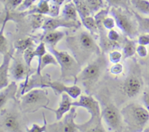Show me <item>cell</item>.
I'll return each mask as SVG.
<instances>
[{
  "instance_id": "1",
  "label": "cell",
  "mask_w": 149,
  "mask_h": 132,
  "mask_svg": "<svg viewBox=\"0 0 149 132\" xmlns=\"http://www.w3.org/2000/svg\"><path fill=\"white\" fill-rule=\"evenodd\" d=\"M66 43L74 58L81 65L88 62L93 57L101 55V48L90 32L81 31L67 37Z\"/></svg>"
},
{
  "instance_id": "2",
  "label": "cell",
  "mask_w": 149,
  "mask_h": 132,
  "mask_svg": "<svg viewBox=\"0 0 149 132\" xmlns=\"http://www.w3.org/2000/svg\"><path fill=\"white\" fill-rule=\"evenodd\" d=\"M120 112L128 132L143 131L149 121V111L137 103L127 104Z\"/></svg>"
},
{
  "instance_id": "3",
  "label": "cell",
  "mask_w": 149,
  "mask_h": 132,
  "mask_svg": "<svg viewBox=\"0 0 149 132\" xmlns=\"http://www.w3.org/2000/svg\"><path fill=\"white\" fill-rule=\"evenodd\" d=\"M109 15L115 19L116 26L123 33L125 36L135 39L140 35L137 20L133 12L123 8L110 7Z\"/></svg>"
},
{
  "instance_id": "4",
  "label": "cell",
  "mask_w": 149,
  "mask_h": 132,
  "mask_svg": "<svg viewBox=\"0 0 149 132\" xmlns=\"http://www.w3.org/2000/svg\"><path fill=\"white\" fill-rule=\"evenodd\" d=\"M106 65V57L101 54L81 70L77 75L76 82H81L85 87L86 91L89 92L97 82Z\"/></svg>"
},
{
  "instance_id": "5",
  "label": "cell",
  "mask_w": 149,
  "mask_h": 132,
  "mask_svg": "<svg viewBox=\"0 0 149 132\" xmlns=\"http://www.w3.org/2000/svg\"><path fill=\"white\" fill-rule=\"evenodd\" d=\"M50 53L56 57L61 68V79L62 81H70L74 78L76 82L77 75L81 70V65L77 62L74 56L64 51H59L55 47L47 46Z\"/></svg>"
},
{
  "instance_id": "6",
  "label": "cell",
  "mask_w": 149,
  "mask_h": 132,
  "mask_svg": "<svg viewBox=\"0 0 149 132\" xmlns=\"http://www.w3.org/2000/svg\"><path fill=\"white\" fill-rule=\"evenodd\" d=\"M49 103L46 88H34L20 97V109L23 113H33L47 108Z\"/></svg>"
},
{
  "instance_id": "7",
  "label": "cell",
  "mask_w": 149,
  "mask_h": 132,
  "mask_svg": "<svg viewBox=\"0 0 149 132\" xmlns=\"http://www.w3.org/2000/svg\"><path fill=\"white\" fill-rule=\"evenodd\" d=\"M52 82L50 75H42V74H38L37 73L29 75L23 80L20 87L18 88L17 98H20L22 95L26 94L28 91L34 88H49V84Z\"/></svg>"
},
{
  "instance_id": "8",
  "label": "cell",
  "mask_w": 149,
  "mask_h": 132,
  "mask_svg": "<svg viewBox=\"0 0 149 132\" xmlns=\"http://www.w3.org/2000/svg\"><path fill=\"white\" fill-rule=\"evenodd\" d=\"M76 117V107L73 106L61 120H57L52 124H48L46 132H77L79 129L75 123Z\"/></svg>"
},
{
  "instance_id": "9",
  "label": "cell",
  "mask_w": 149,
  "mask_h": 132,
  "mask_svg": "<svg viewBox=\"0 0 149 132\" xmlns=\"http://www.w3.org/2000/svg\"><path fill=\"white\" fill-rule=\"evenodd\" d=\"M102 117L110 129L119 132L122 129V115L113 104H108L102 110Z\"/></svg>"
},
{
  "instance_id": "10",
  "label": "cell",
  "mask_w": 149,
  "mask_h": 132,
  "mask_svg": "<svg viewBox=\"0 0 149 132\" xmlns=\"http://www.w3.org/2000/svg\"><path fill=\"white\" fill-rule=\"evenodd\" d=\"M1 132H22L20 117L15 113L1 109Z\"/></svg>"
},
{
  "instance_id": "11",
  "label": "cell",
  "mask_w": 149,
  "mask_h": 132,
  "mask_svg": "<svg viewBox=\"0 0 149 132\" xmlns=\"http://www.w3.org/2000/svg\"><path fill=\"white\" fill-rule=\"evenodd\" d=\"M81 23L79 21H72L68 20L63 17H47L43 26L42 27V30L44 32L51 31V30H57L59 28H79L81 26Z\"/></svg>"
},
{
  "instance_id": "12",
  "label": "cell",
  "mask_w": 149,
  "mask_h": 132,
  "mask_svg": "<svg viewBox=\"0 0 149 132\" xmlns=\"http://www.w3.org/2000/svg\"><path fill=\"white\" fill-rule=\"evenodd\" d=\"M143 80L139 73L132 72L125 80L122 85V90L128 97H135L141 92L143 88Z\"/></svg>"
},
{
  "instance_id": "13",
  "label": "cell",
  "mask_w": 149,
  "mask_h": 132,
  "mask_svg": "<svg viewBox=\"0 0 149 132\" xmlns=\"http://www.w3.org/2000/svg\"><path fill=\"white\" fill-rule=\"evenodd\" d=\"M16 57H13V62H11L10 68V75L15 81H22L26 79L29 75H32L31 69L26 65L25 61L22 59L20 55L21 54H17Z\"/></svg>"
},
{
  "instance_id": "14",
  "label": "cell",
  "mask_w": 149,
  "mask_h": 132,
  "mask_svg": "<svg viewBox=\"0 0 149 132\" xmlns=\"http://www.w3.org/2000/svg\"><path fill=\"white\" fill-rule=\"evenodd\" d=\"M72 105L76 107H83L86 109L91 116L102 115L100 104L91 95H81L77 101L73 102Z\"/></svg>"
},
{
  "instance_id": "15",
  "label": "cell",
  "mask_w": 149,
  "mask_h": 132,
  "mask_svg": "<svg viewBox=\"0 0 149 132\" xmlns=\"http://www.w3.org/2000/svg\"><path fill=\"white\" fill-rule=\"evenodd\" d=\"M49 88L53 90L56 95H61L63 93H66L74 100L79 97L81 94V89L76 84L72 86H66L60 81H52L49 84Z\"/></svg>"
},
{
  "instance_id": "16",
  "label": "cell",
  "mask_w": 149,
  "mask_h": 132,
  "mask_svg": "<svg viewBox=\"0 0 149 132\" xmlns=\"http://www.w3.org/2000/svg\"><path fill=\"white\" fill-rule=\"evenodd\" d=\"M14 49L9 50L2 55V61L0 66V88H3L9 84V74L12 59H13Z\"/></svg>"
},
{
  "instance_id": "17",
  "label": "cell",
  "mask_w": 149,
  "mask_h": 132,
  "mask_svg": "<svg viewBox=\"0 0 149 132\" xmlns=\"http://www.w3.org/2000/svg\"><path fill=\"white\" fill-rule=\"evenodd\" d=\"M102 115L91 116L89 120L82 124H77L79 131L81 132H106L102 123Z\"/></svg>"
},
{
  "instance_id": "18",
  "label": "cell",
  "mask_w": 149,
  "mask_h": 132,
  "mask_svg": "<svg viewBox=\"0 0 149 132\" xmlns=\"http://www.w3.org/2000/svg\"><path fill=\"white\" fill-rule=\"evenodd\" d=\"M18 87L16 81L9 83L7 86L1 88L0 91V107L1 110L10 100L16 101L17 98Z\"/></svg>"
},
{
  "instance_id": "19",
  "label": "cell",
  "mask_w": 149,
  "mask_h": 132,
  "mask_svg": "<svg viewBox=\"0 0 149 132\" xmlns=\"http://www.w3.org/2000/svg\"><path fill=\"white\" fill-rule=\"evenodd\" d=\"M71 97L66 93H63L61 94V100L59 104V107L57 109H52L47 107V110H49L50 111L53 112L55 114L57 120H60L63 117V116L67 113L70 111L72 108L73 102L71 101Z\"/></svg>"
},
{
  "instance_id": "20",
  "label": "cell",
  "mask_w": 149,
  "mask_h": 132,
  "mask_svg": "<svg viewBox=\"0 0 149 132\" xmlns=\"http://www.w3.org/2000/svg\"><path fill=\"white\" fill-rule=\"evenodd\" d=\"M65 32L61 30H51L45 32L42 37V41H44L47 46L55 47L58 42L61 41L65 36Z\"/></svg>"
},
{
  "instance_id": "21",
  "label": "cell",
  "mask_w": 149,
  "mask_h": 132,
  "mask_svg": "<svg viewBox=\"0 0 149 132\" xmlns=\"http://www.w3.org/2000/svg\"><path fill=\"white\" fill-rule=\"evenodd\" d=\"M137 42L135 39H131L130 38L125 36L124 41L122 42V55H123V59H126L127 58H131L135 55L137 49Z\"/></svg>"
},
{
  "instance_id": "22",
  "label": "cell",
  "mask_w": 149,
  "mask_h": 132,
  "mask_svg": "<svg viewBox=\"0 0 149 132\" xmlns=\"http://www.w3.org/2000/svg\"><path fill=\"white\" fill-rule=\"evenodd\" d=\"M49 12V0H40L36 5L29 9L26 12H23L25 15L31 14H40L44 15H48Z\"/></svg>"
},
{
  "instance_id": "23",
  "label": "cell",
  "mask_w": 149,
  "mask_h": 132,
  "mask_svg": "<svg viewBox=\"0 0 149 132\" xmlns=\"http://www.w3.org/2000/svg\"><path fill=\"white\" fill-rule=\"evenodd\" d=\"M78 12L76 8L75 4L73 1L65 3L64 7L62 10L61 16L65 19L72 21H79Z\"/></svg>"
},
{
  "instance_id": "24",
  "label": "cell",
  "mask_w": 149,
  "mask_h": 132,
  "mask_svg": "<svg viewBox=\"0 0 149 132\" xmlns=\"http://www.w3.org/2000/svg\"><path fill=\"white\" fill-rule=\"evenodd\" d=\"M49 65H55V66H58V62L57 60L56 57L52 55V53H48L47 52L42 57L40 63L38 64L37 68H36V72L38 74H42V70L46 66Z\"/></svg>"
},
{
  "instance_id": "25",
  "label": "cell",
  "mask_w": 149,
  "mask_h": 132,
  "mask_svg": "<svg viewBox=\"0 0 149 132\" xmlns=\"http://www.w3.org/2000/svg\"><path fill=\"white\" fill-rule=\"evenodd\" d=\"M81 21L83 26L86 28L87 30H89V32L93 36H95V35L99 36L98 26H97V21H96L95 17H93L92 15L87 16V17L81 19Z\"/></svg>"
},
{
  "instance_id": "26",
  "label": "cell",
  "mask_w": 149,
  "mask_h": 132,
  "mask_svg": "<svg viewBox=\"0 0 149 132\" xmlns=\"http://www.w3.org/2000/svg\"><path fill=\"white\" fill-rule=\"evenodd\" d=\"M138 26V30L141 33H149V16L143 17L138 12L132 11Z\"/></svg>"
},
{
  "instance_id": "27",
  "label": "cell",
  "mask_w": 149,
  "mask_h": 132,
  "mask_svg": "<svg viewBox=\"0 0 149 132\" xmlns=\"http://www.w3.org/2000/svg\"><path fill=\"white\" fill-rule=\"evenodd\" d=\"M130 4L138 13L149 16V1L148 0H130Z\"/></svg>"
},
{
  "instance_id": "28",
  "label": "cell",
  "mask_w": 149,
  "mask_h": 132,
  "mask_svg": "<svg viewBox=\"0 0 149 132\" xmlns=\"http://www.w3.org/2000/svg\"><path fill=\"white\" fill-rule=\"evenodd\" d=\"M29 47H34V43L31 38L20 39L15 44V49L17 50V54L23 55L24 51Z\"/></svg>"
},
{
  "instance_id": "29",
  "label": "cell",
  "mask_w": 149,
  "mask_h": 132,
  "mask_svg": "<svg viewBox=\"0 0 149 132\" xmlns=\"http://www.w3.org/2000/svg\"><path fill=\"white\" fill-rule=\"evenodd\" d=\"M72 1L75 4L80 18L82 19L84 17H87V16L92 15L90 9L88 8L84 0H73Z\"/></svg>"
},
{
  "instance_id": "30",
  "label": "cell",
  "mask_w": 149,
  "mask_h": 132,
  "mask_svg": "<svg viewBox=\"0 0 149 132\" xmlns=\"http://www.w3.org/2000/svg\"><path fill=\"white\" fill-rule=\"evenodd\" d=\"M30 21L31 26L33 30H36L38 28H42L44 23L45 21V19L47 17H45L44 15L40 14H31L28 15Z\"/></svg>"
},
{
  "instance_id": "31",
  "label": "cell",
  "mask_w": 149,
  "mask_h": 132,
  "mask_svg": "<svg viewBox=\"0 0 149 132\" xmlns=\"http://www.w3.org/2000/svg\"><path fill=\"white\" fill-rule=\"evenodd\" d=\"M65 2V0H49V17H58L60 10L62 4Z\"/></svg>"
},
{
  "instance_id": "32",
  "label": "cell",
  "mask_w": 149,
  "mask_h": 132,
  "mask_svg": "<svg viewBox=\"0 0 149 132\" xmlns=\"http://www.w3.org/2000/svg\"><path fill=\"white\" fill-rule=\"evenodd\" d=\"M88 8L90 9L92 15L99 12L105 7L104 0H84Z\"/></svg>"
},
{
  "instance_id": "33",
  "label": "cell",
  "mask_w": 149,
  "mask_h": 132,
  "mask_svg": "<svg viewBox=\"0 0 149 132\" xmlns=\"http://www.w3.org/2000/svg\"><path fill=\"white\" fill-rule=\"evenodd\" d=\"M23 1V0H1V2L4 5L5 12H12L14 10H17Z\"/></svg>"
},
{
  "instance_id": "34",
  "label": "cell",
  "mask_w": 149,
  "mask_h": 132,
  "mask_svg": "<svg viewBox=\"0 0 149 132\" xmlns=\"http://www.w3.org/2000/svg\"><path fill=\"white\" fill-rule=\"evenodd\" d=\"M109 7H116V8H123L129 10L131 5L130 0H106Z\"/></svg>"
},
{
  "instance_id": "35",
  "label": "cell",
  "mask_w": 149,
  "mask_h": 132,
  "mask_svg": "<svg viewBox=\"0 0 149 132\" xmlns=\"http://www.w3.org/2000/svg\"><path fill=\"white\" fill-rule=\"evenodd\" d=\"M7 20H3L2 25H1V31H0V52H1V55H4V53L8 52V49H7V40L6 39V37L4 35V27H5V25L7 23Z\"/></svg>"
},
{
  "instance_id": "36",
  "label": "cell",
  "mask_w": 149,
  "mask_h": 132,
  "mask_svg": "<svg viewBox=\"0 0 149 132\" xmlns=\"http://www.w3.org/2000/svg\"><path fill=\"white\" fill-rule=\"evenodd\" d=\"M36 57L35 55V48L29 47L24 51L23 53V59L26 62V65L31 69V62L33 61V58Z\"/></svg>"
},
{
  "instance_id": "37",
  "label": "cell",
  "mask_w": 149,
  "mask_h": 132,
  "mask_svg": "<svg viewBox=\"0 0 149 132\" xmlns=\"http://www.w3.org/2000/svg\"><path fill=\"white\" fill-rule=\"evenodd\" d=\"M107 37L110 41L113 42V43L116 44H118L119 46H120L121 42H123L124 41V39H122V36L119 34V32L116 31L114 29L109 30L107 33Z\"/></svg>"
},
{
  "instance_id": "38",
  "label": "cell",
  "mask_w": 149,
  "mask_h": 132,
  "mask_svg": "<svg viewBox=\"0 0 149 132\" xmlns=\"http://www.w3.org/2000/svg\"><path fill=\"white\" fill-rule=\"evenodd\" d=\"M43 119L44 123L42 126H39L36 123H33L31 128H26V132H46L48 124L47 123L45 114H43Z\"/></svg>"
},
{
  "instance_id": "39",
  "label": "cell",
  "mask_w": 149,
  "mask_h": 132,
  "mask_svg": "<svg viewBox=\"0 0 149 132\" xmlns=\"http://www.w3.org/2000/svg\"><path fill=\"white\" fill-rule=\"evenodd\" d=\"M46 53V44L44 41H41L39 44L35 48V55L38 59V64L40 63L42 57Z\"/></svg>"
},
{
  "instance_id": "40",
  "label": "cell",
  "mask_w": 149,
  "mask_h": 132,
  "mask_svg": "<svg viewBox=\"0 0 149 132\" xmlns=\"http://www.w3.org/2000/svg\"><path fill=\"white\" fill-rule=\"evenodd\" d=\"M109 61H110L111 63H119V62H120L121 60L123 59L122 52H120L119 51L116 50V49H113V50L110 51V52H109Z\"/></svg>"
},
{
  "instance_id": "41",
  "label": "cell",
  "mask_w": 149,
  "mask_h": 132,
  "mask_svg": "<svg viewBox=\"0 0 149 132\" xmlns=\"http://www.w3.org/2000/svg\"><path fill=\"white\" fill-rule=\"evenodd\" d=\"M37 0H23L22 4H20V7L17 9V11L18 12H26L29 9H31Z\"/></svg>"
},
{
  "instance_id": "42",
  "label": "cell",
  "mask_w": 149,
  "mask_h": 132,
  "mask_svg": "<svg viewBox=\"0 0 149 132\" xmlns=\"http://www.w3.org/2000/svg\"><path fill=\"white\" fill-rule=\"evenodd\" d=\"M124 70L123 65L119 62V63L113 64L110 68V73L114 75H119L122 73Z\"/></svg>"
},
{
  "instance_id": "43",
  "label": "cell",
  "mask_w": 149,
  "mask_h": 132,
  "mask_svg": "<svg viewBox=\"0 0 149 132\" xmlns=\"http://www.w3.org/2000/svg\"><path fill=\"white\" fill-rule=\"evenodd\" d=\"M138 43L140 45L149 46V33H141L138 37Z\"/></svg>"
},
{
  "instance_id": "44",
  "label": "cell",
  "mask_w": 149,
  "mask_h": 132,
  "mask_svg": "<svg viewBox=\"0 0 149 132\" xmlns=\"http://www.w3.org/2000/svg\"><path fill=\"white\" fill-rule=\"evenodd\" d=\"M136 53L138 54V56H139L140 57H142V58L146 57L148 54V49H147L146 46L138 44V46H137V49H136Z\"/></svg>"
},
{
  "instance_id": "45",
  "label": "cell",
  "mask_w": 149,
  "mask_h": 132,
  "mask_svg": "<svg viewBox=\"0 0 149 132\" xmlns=\"http://www.w3.org/2000/svg\"><path fill=\"white\" fill-rule=\"evenodd\" d=\"M143 101L147 110L149 111V91H145L143 96Z\"/></svg>"
},
{
  "instance_id": "46",
  "label": "cell",
  "mask_w": 149,
  "mask_h": 132,
  "mask_svg": "<svg viewBox=\"0 0 149 132\" xmlns=\"http://www.w3.org/2000/svg\"><path fill=\"white\" fill-rule=\"evenodd\" d=\"M143 132H149V126H148V127H147L146 129H144Z\"/></svg>"
},
{
  "instance_id": "47",
  "label": "cell",
  "mask_w": 149,
  "mask_h": 132,
  "mask_svg": "<svg viewBox=\"0 0 149 132\" xmlns=\"http://www.w3.org/2000/svg\"><path fill=\"white\" fill-rule=\"evenodd\" d=\"M73 0H65V3H68V2H71Z\"/></svg>"
}]
</instances>
